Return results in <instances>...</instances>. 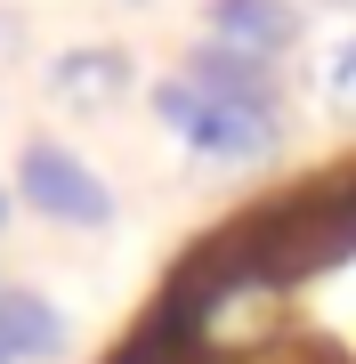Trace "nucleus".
<instances>
[{
  "label": "nucleus",
  "instance_id": "8",
  "mask_svg": "<svg viewBox=\"0 0 356 364\" xmlns=\"http://www.w3.org/2000/svg\"><path fill=\"white\" fill-rule=\"evenodd\" d=\"M243 364H340V348H324V340H267V348L243 356Z\"/></svg>",
  "mask_w": 356,
  "mask_h": 364
},
{
  "label": "nucleus",
  "instance_id": "10",
  "mask_svg": "<svg viewBox=\"0 0 356 364\" xmlns=\"http://www.w3.org/2000/svg\"><path fill=\"white\" fill-rule=\"evenodd\" d=\"M16 57H25V16L0 9V65H16Z\"/></svg>",
  "mask_w": 356,
  "mask_h": 364
},
{
  "label": "nucleus",
  "instance_id": "12",
  "mask_svg": "<svg viewBox=\"0 0 356 364\" xmlns=\"http://www.w3.org/2000/svg\"><path fill=\"white\" fill-rule=\"evenodd\" d=\"M0 364H16V356H9V348H0Z\"/></svg>",
  "mask_w": 356,
  "mask_h": 364
},
{
  "label": "nucleus",
  "instance_id": "7",
  "mask_svg": "<svg viewBox=\"0 0 356 364\" xmlns=\"http://www.w3.org/2000/svg\"><path fill=\"white\" fill-rule=\"evenodd\" d=\"M316 90H324V97H356V25L332 41V57L316 65Z\"/></svg>",
  "mask_w": 356,
  "mask_h": 364
},
{
  "label": "nucleus",
  "instance_id": "5",
  "mask_svg": "<svg viewBox=\"0 0 356 364\" xmlns=\"http://www.w3.org/2000/svg\"><path fill=\"white\" fill-rule=\"evenodd\" d=\"M203 33L227 41V49H251V57H291L300 49V9L291 0H211Z\"/></svg>",
  "mask_w": 356,
  "mask_h": 364
},
{
  "label": "nucleus",
  "instance_id": "9",
  "mask_svg": "<svg viewBox=\"0 0 356 364\" xmlns=\"http://www.w3.org/2000/svg\"><path fill=\"white\" fill-rule=\"evenodd\" d=\"M122 364H195V348H171V332H154L138 348H122Z\"/></svg>",
  "mask_w": 356,
  "mask_h": 364
},
{
  "label": "nucleus",
  "instance_id": "11",
  "mask_svg": "<svg viewBox=\"0 0 356 364\" xmlns=\"http://www.w3.org/2000/svg\"><path fill=\"white\" fill-rule=\"evenodd\" d=\"M9 210H16V186H0V227H9Z\"/></svg>",
  "mask_w": 356,
  "mask_h": 364
},
{
  "label": "nucleus",
  "instance_id": "3",
  "mask_svg": "<svg viewBox=\"0 0 356 364\" xmlns=\"http://www.w3.org/2000/svg\"><path fill=\"white\" fill-rule=\"evenodd\" d=\"M130 81H138V65H130V49H114V41H81V49L49 57V97L65 105V114H81V122L114 114V105L130 97Z\"/></svg>",
  "mask_w": 356,
  "mask_h": 364
},
{
  "label": "nucleus",
  "instance_id": "2",
  "mask_svg": "<svg viewBox=\"0 0 356 364\" xmlns=\"http://www.w3.org/2000/svg\"><path fill=\"white\" fill-rule=\"evenodd\" d=\"M16 203H33L49 227H81V235L114 227V186L57 138H33L16 154Z\"/></svg>",
  "mask_w": 356,
  "mask_h": 364
},
{
  "label": "nucleus",
  "instance_id": "4",
  "mask_svg": "<svg viewBox=\"0 0 356 364\" xmlns=\"http://www.w3.org/2000/svg\"><path fill=\"white\" fill-rule=\"evenodd\" d=\"M195 90H211V97H235V105H259V114H284V81H276V57H251V49H227V41L203 33L195 49H186V65H178Z\"/></svg>",
  "mask_w": 356,
  "mask_h": 364
},
{
  "label": "nucleus",
  "instance_id": "1",
  "mask_svg": "<svg viewBox=\"0 0 356 364\" xmlns=\"http://www.w3.org/2000/svg\"><path fill=\"white\" fill-rule=\"evenodd\" d=\"M154 114H162V130H178V146H186L195 162H267V154L284 146V114L211 97V90H195L186 73L154 81Z\"/></svg>",
  "mask_w": 356,
  "mask_h": 364
},
{
  "label": "nucleus",
  "instance_id": "6",
  "mask_svg": "<svg viewBox=\"0 0 356 364\" xmlns=\"http://www.w3.org/2000/svg\"><path fill=\"white\" fill-rule=\"evenodd\" d=\"M0 348L16 364H57L65 356V316L25 284H0Z\"/></svg>",
  "mask_w": 356,
  "mask_h": 364
},
{
  "label": "nucleus",
  "instance_id": "13",
  "mask_svg": "<svg viewBox=\"0 0 356 364\" xmlns=\"http://www.w3.org/2000/svg\"><path fill=\"white\" fill-rule=\"evenodd\" d=\"M130 9H146V0H130Z\"/></svg>",
  "mask_w": 356,
  "mask_h": 364
}]
</instances>
